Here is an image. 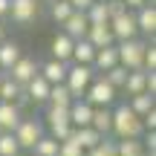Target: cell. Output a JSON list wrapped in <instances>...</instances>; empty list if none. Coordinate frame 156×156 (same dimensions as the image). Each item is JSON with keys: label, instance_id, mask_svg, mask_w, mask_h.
<instances>
[{"label": "cell", "instance_id": "cell-1", "mask_svg": "<svg viewBox=\"0 0 156 156\" xmlns=\"http://www.w3.org/2000/svg\"><path fill=\"white\" fill-rule=\"evenodd\" d=\"M110 136L113 139H139L145 133V124H142V116L133 113L130 104H119L116 110H110Z\"/></svg>", "mask_w": 156, "mask_h": 156}, {"label": "cell", "instance_id": "cell-2", "mask_svg": "<svg viewBox=\"0 0 156 156\" xmlns=\"http://www.w3.org/2000/svg\"><path fill=\"white\" fill-rule=\"evenodd\" d=\"M145 46L147 41H142L139 35L127 41H116V52H119V64L124 69H142V58H145Z\"/></svg>", "mask_w": 156, "mask_h": 156}, {"label": "cell", "instance_id": "cell-3", "mask_svg": "<svg viewBox=\"0 0 156 156\" xmlns=\"http://www.w3.org/2000/svg\"><path fill=\"white\" fill-rule=\"evenodd\" d=\"M93 75H95V69L90 67V64H73V61L67 64V78H64V84H67V90L73 93V98H84Z\"/></svg>", "mask_w": 156, "mask_h": 156}, {"label": "cell", "instance_id": "cell-4", "mask_svg": "<svg viewBox=\"0 0 156 156\" xmlns=\"http://www.w3.org/2000/svg\"><path fill=\"white\" fill-rule=\"evenodd\" d=\"M116 93L119 90L113 87V84H107L104 75L95 73L93 81H90V87H87V93H84V98H87L93 107H110L113 101H116Z\"/></svg>", "mask_w": 156, "mask_h": 156}, {"label": "cell", "instance_id": "cell-5", "mask_svg": "<svg viewBox=\"0 0 156 156\" xmlns=\"http://www.w3.org/2000/svg\"><path fill=\"white\" fill-rule=\"evenodd\" d=\"M46 127H49V136L58 142H64L69 136V130H73V124H69V107H55L49 104L46 107Z\"/></svg>", "mask_w": 156, "mask_h": 156}, {"label": "cell", "instance_id": "cell-6", "mask_svg": "<svg viewBox=\"0 0 156 156\" xmlns=\"http://www.w3.org/2000/svg\"><path fill=\"white\" fill-rule=\"evenodd\" d=\"M15 139H17V145H20V151H29V147L35 145V142L44 136V124L38 122V119H23L20 116V122L15 124Z\"/></svg>", "mask_w": 156, "mask_h": 156}, {"label": "cell", "instance_id": "cell-7", "mask_svg": "<svg viewBox=\"0 0 156 156\" xmlns=\"http://www.w3.org/2000/svg\"><path fill=\"white\" fill-rule=\"evenodd\" d=\"M107 23H110L113 38H116V41H127V38H136V35H139V26H136V15H133V9H124L122 15L110 17Z\"/></svg>", "mask_w": 156, "mask_h": 156}, {"label": "cell", "instance_id": "cell-8", "mask_svg": "<svg viewBox=\"0 0 156 156\" xmlns=\"http://www.w3.org/2000/svg\"><path fill=\"white\" fill-rule=\"evenodd\" d=\"M41 0H9V17L17 26H29V23L38 17Z\"/></svg>", "mask_w": 156, "mask_h": 156}, {"label": "cell", "instance_id": "cell-9", "mask_svg": "<svg viewBox=\"0 0 156 156\" xmlns=\"http://www.w3.org/2000/svg\"><path fill=\"white\" fill-rule=\"evenodd\" d=\"M133 15H136L139 35L153 38V32H156V6L153 3H145V6H139V9H133Z\"/></svg>", "mask_w": 156, "mask_h": 156}, {"label": "cell", "instance_id": "cell-10", "mask_svg": "<svg viewBox=\"0 0 156 156\" xmlns=\"http://www.w3.org/2000/svg\"><path fill=\"white\" fill-rule=\"evenodd\" d=\"M23 93H26V98L35 101V104H46V95H49V81H46L41 73H35L26 84H23Z\"/></svg>", "mask_w": 156, "mask_h": 156}, {"label": "cell", "instance_id": "cell-11", "mask_svg": "<svg viewBox=\"0 0 156 156\" xmlns=\"http://www.w3.org/2000/svg\"><path fill=\"white\" fill-rule=\"evenodd\" d=\"M61 26H64V32H67L73 41L75 38H84V35H87V26H90L87 12H84V9H73V12H69V17L61 23Z\"/></svg>", "mask_w": 156, "mask_h": 156}, {"label": "cell", "instance_id": "cell-12", "mask_svg": "<svg viewBox=\"0 0 156 156\" xmlns=\"http://www.w3.org/2000/svg\"><path fill=\"white\" fill-rule=\"evenodd\" d=\"M35 73H38V61H35V58H29V55H20V58L9 67V75L15 78L20 87H23V84H26Z\"/></svg>", "mask_w": 156, "mask_h": 156}, {"label": "cell", "instance_id": "cell-13", "mask_svg": "<svg viewBox=\"0 0 156 156\" xmlns=\"http://www.w3.org/2000/svg\"><path fill=\"white\" fill-rule=\"evenodd\" d=\"M84 38H87L90 44L95 46V49H98V46H110V44H116L110 23H90V26H87V35H84Z\"/></svg>", "mask_w": 156, "mask_h": 156}, {"label": "cell", "instance_id": "cell-14", "mask_svg": "<svg viewBox=\"0 0 156 156\" xmlns=\"http://www.w3.org/2000/svg\"><path fill=\"white\" fill-rule=\"evenodd\" d=\"M113 64H119L116 44H110V46H98V49H95V55H93V64H90V67H93L95 73H104V69H110Z\"/></svg>", "mask_w": 156, "mask_h": 156}, {"label": "cell", "instance_id": "cell-15", "mask_svg": "<svg viewBox=\"0 0 156 156\" xmlns=\"http://www.w3.org/2000/svg\"><path fill=\"white\" fill-rule=\"evenodd\" d=\"M67 139H73L78 147H84V151H90V147H93L95 142L101 139V133H98V130L93 127V124H84V127H73Z\"/></svg>", "mask_w": 156, "mask_h": 156}, {"label": "cell", "instance_id": "cell-16", "mask_svg": "<svg viewBox=\"0 0 156 156\" xmlns=\"http://www.w3.org/2000/svg\"><path fill=\"white\" fill-rule=\"evenodd\" d=\"M38 73L44 75L49 84H61L64 78H67V64H64V61H58V58H49V61L38 64Z\"/></svg>", "mask_w": 156, "mask_h": 156}, {"label": "cell", "instance_id": "cell-17", "mask_svg": "<svg viewBox=\"0 0 156 156\" xmlns=\"http://www.w3.org/2000/svg\"><path fill=\"white\" fill-rule=\"evenodd\" d=\"M20 98H26L23 87L9 73H0V101H20Z\"/></svg>", "mask_w": 156, "mask_h": 156}, {"label": "cell", "instance_id": "cell-18", "mask_svg": "<svg viewBox=\"0 0 156 156\" xmlns=\"http://www.w3.org/2000/svg\"><path fill=\"white\" fill-rule=\"evenodd\" d=\"M52 58H58V61L69 64V58H73V38H69L67 32H58L55 38H52Z\"/></svg>", "mask_w": 156, "mask_h": 156}, {"label": "cell", "instance_id": "cell-19", "mask_svg": "<svg viewBox=\"0 0 156 156\" xmlns=\"http://www.w3.org/2000/svg\"><path fill=\"white\" fill-rule=\"evenodd\" d=\"M20 55H23L20 44H15V41H0V73H9V67Z\"/></svg>", "mask_w": 156, "mask_h": 156}, {"label": "cell", "instance_id": "cell-20", "mask_svg": "<svg viewBox=\"0 0 156 156\" xmlns=\"http://www.w3.org/2000/svg\"><path fill=\"white\" fill-rule=\"evenodd\" d=\"M17 122H20L17 101H0V130H15Z\"/></svg>", "mask_w": 156, "mask_h": 156}, {"label": "cell", "instance_id": "cell-21", "mask_svg": "<svg viewBox=\"0 0 156 156\" xmlns=\"http://www.w3.org/2000/svg\"><path fill=\"white\" fill-rule=\"evenodd\" d=\"M93 55H95V46L90 44L87 38H75L73 41V64H93Z\"/></svg>", "mask_w": 156, "mask_h": 156}, {"label": "cell", "instance_id": "cell-22", "mask_svg": "<svg viewBox=\"0 0 156 156\" xmlns=\"http://www.w3.org/2000/svg\"><path fill=\"white\" fill-rule=\"evenodd\" d=\"M46 104H55V107H69L73 104V93L67 90V84H49V95H46Z\"/></svg>", "mask_w": 156, "mask_h": 156}, {"label": "cell", "instance_id": "cell-23", "mask_svg": "<svg viewBox=\"0 0 156 156\" xmlns=\"http://www.w3.org/2000/svg\"><path fill=\"white\" fill-rule=\"evenodd\" d=\"M122 90L127 95H136V93H147L145 90V69H127V75H124V84Z\"/></svg>", "mask_w": 156, "mask_h": 156}, {"label": "cell", "instance_id": "cell-24", "mask_svg": "<svg viewBox=\"0 0 156 156\" xmlns=\"http://www.w3.org/2000/svg\"><path fill=\"white\" fill-rule=\"evenodd\" d=\"M110 116H113L110 107H93V119H90V124H93L101 136H110Z\"/></svg>", "mask_w": 156, "mask_h": 156}, {"label": "cell", "instance_id": "cell-25", "mask_svg": "<svg viewBox=\"0 0 156 156\" xmlns=\"http://www.w3.org/2000/svg\"><path fill=\"white\" fill-rule=\"evenodd\" d=\"M84 12H87V20H90V23H107V20H110L107 0H93V3H90Z\"/></svg>", "mask_w": 156, "mask_h": 156}, {"label": "cell", "instance_id": "cell-26", "mask_svg": "<svg viewBox=\"0 0 156 156\" xmlns=\"http://www.w3.org/2000/svg\"><path fill=\"white\" fill-rule=\"evenodd\" d=\"M84 156H119V151H116V139L101 136V139L95 142L90 151H84Z\"/></svg>", "mask_w": 156, "mask_h": 156}, {"label": "cell", "instance_id": "cell-27", "mask_svg": "<svg viewBox=\"0 0 156 156\" xmlns=\"http://www.w3.org/2000/svg\"><path fill=\"white\" fill-rule=\"evenodd\" d=\"M119 156H145L147 147L142 145V139H116Z\"/></svg>", "mask_w": 156, "mask_h": 156}, {"label": "cell", "instance_id": "cell-28", "mask_svg": "<svg viewBox=\"0 0 156 156\" xmlns=\"http://www.w3.org/2000/svg\"><path fill=\"white\" fill-rule=\"evenodd\" d=\"M35 156H58V139H52V136H41L38 142H35L32 147H29Z\"/></svg>", "mask_w": 156, "mask_h": 156}, {"label": "cell", "instance_id": "cell-29", "mask_svg": "<svg viewBox=\"0 0 156 156\" xmlns=\"http://www.w3.org/2000/svg\"><path fill=\"white\" fill-rule=\"evenodd\" d=\"M20 153V145H17L15 133L12 130H0V156H17Z\"/></svg>", "mask_w": 156, "mask_h": 156}, {"label": "cell", "instance_id": "cell-30", "mask_svg": "<svg viewBox=\"0 0 156 156\" xmlns=\"http://www.w3.org/2000/svg\"><path fill=\"white\" fill-rule=\"evenodd\" d=\"M69 12H73V3H69V0H52V6H49V17L58 26L69 17Z\"/></svg>", "mask_w": 156, "mask_h": 156}, {"label": "cell", "instance_id": "cell-31", "mask_svg": "<svg viewBox=\"0 0 156 156\" xmlns=\"http://www.w3.org/2000/svg\"><path fill=\"white\" fill-rule=\"evenodd\" d=\"M130 107H133V113L145 116V113L153 107V95L151 93H136V95H130Z\"/></svg>", "mask_w": 156, "mask_h": 156}, {"label": "cell", "instance_id": "cell-32", "mask_svg": "<svg viewBox=\"0 0 156 156\" xmlns=\"http://www.w3.org/2000/svg\"><path fill=\"white\" fill-rule=\"evenodd\" d=\"M101 75H104V81H107V84H113L116 90H122V84H124V75H127V69H124L122 64H113V67H110V69H104Z\"/></svg>", "mask_w": 156, "mask_h": 156}, {"label": "cell", "instance_id": "cell-33", "mask_svg": "<svg viewBox=\"0 0 156 156\" xmlns=\"http://www.w3.org/2000/svg\"><path fill=\"white\" fill-rule=\"evenodd\" d=\"M58 156H84V147H78L73 139L58 142Z\"/></svg>", "mask_w": 156, "mask_h": 156}, {"label": "cell", "instance_id": "cell-34", "mask_svg": "<svg viewBox=\"0 0 156 156\" xmlns=\"http://www.w3.org/2000/svg\"><path fill=\"white\" fill-rule=\"evenodd\" d=\"M142 69H156V49L153 44L145 46V58H142Z\"/></svg>", "mask_w": 156, "mask_h": 156}, {"label": "cell", "instance_id": "cell-35", "mask_svg": "<svg viewBox=\"0 0 156 156\" xmlns=\"http://www.w3.org/2000/svg\"><path fill=\"white\" fill-rule=\"evenodd\" d=\"M142 124H145V130H156V107H151V110L142 116Z\"/></svg>", "mask_w": 156, "mask_h": 156}, {"label": "cell", "instance_id": "cell-36", "mask_svg": "<svg viewBox=\"0 0 156 156\" xmlns=\"http://www.w3.org/2000/svg\"><path fill=\"white\" fill-rule=\"evenodd\" d=\"M9 17V0H0V20Z\"/></svg>", "mask_w": 156, "mask_h": 156}, {"label": "cell", "instance_id": "cell-37", "mask_svg": "<svg viewBox=\"0 0 156 156\" xmlns=\"http://www.w3.org/2000/svg\"><path fill=\"white\" fill-rule=\"evenodd\" d=\"M147 0H124V6H127V9H139V6H145Z\"/></svg>", "mask_w": 156, "mask_h": 156}, {"label": "cell", "instance_id": "cell-38", "mask_svg": "<svg viewBox=\"0 0 156 156\" xmlns=\"http://www.w3.org/2000/svg\"><path fill=\"white\" fill-rule=\"evenodd\" d=\"M69 3H73V9H87L93 0H69Z\"/></svg>", "mask_w": 156, "mask_h": 156}, {"label": "cell", "instance_id": "cell-39", "mask_svg": "<svg viewBox=\"0 0 156 156\" xmlns=\"http://www.w3.org/2000/svg\"><path fill=\"white\" fill-rule=\"evenodd\" d=\"M0 41H6V26H3V20H0Z\"/></svg>", "mask_w": 156, "mask_h": 156}, {"label": "cell", "instance_id": "cell-40", "mask_svg": "<svg viewBox=\"0 0 156 156\" xmlns=\"http://www.w3.org/2000/svg\"><path fill=\"white\" fill-rule=\"evenodd\" d=\"M147 3H156V0H147Z\"/></svg>", "mask_w": 156, "mask_h": 156}]
</instances>
